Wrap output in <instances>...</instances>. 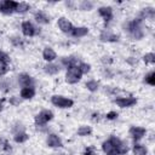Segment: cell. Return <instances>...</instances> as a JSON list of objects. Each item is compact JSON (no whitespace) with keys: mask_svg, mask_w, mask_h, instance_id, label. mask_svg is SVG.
Returning a JSON list of instances; mask_svg holds the SVG:
<instances>
[{"mask_svg":"<svg viewBox=\"0 0 155 155\" xmlns=\"http://www.w3.org/2000/svg\"><path fill=\"white\" fill-rule=\"evenodd\" d=\"M8 102H10V104H12V105H19L21 98L17 97V96H13V97H11V98L8 99Z\"/></svg>","mask_w":155,"mask_h":155,"instance_id":"obj_35","label":"cell"},{"mask_svg":"<svg viewBox=\"0 0 155 155\" xmlns=\"http://www.w3.org/2000/svg\"><path fill=\"white\" fill-rule=\"evenodd\" d=\"M65 5H67L68 7H70V8H74V2H70V1H69V2H65Z\"/></svg>","mask_w":155,"mask_h":155,"instance_id":"obj_40","label":"cell"},{"mask_svg":"<svg viewBox=\"0 0 155 155\" xmlns=\"http://www.w3.org/2000/svg\"><path fill=\"white\" fill-rule=\"evenodd\" d=\"M61 64L64 65L67 69L69 67H73V65H78V59L74 57V56H69V57H63L61 59Z\"/></svg>","mask_w":155,"mask_h":155,"instance_id":"obj_20","label":"cell"},{"mask_svg":"<svg viewBox=\"0 0 155 155\" xmlns=\"http://www.w3.org/2000/svg\"><path fill=\"white\" fill-rule=\"evenodd\" d=\"M132 151L134 155H147L148 154V149L143 144H139V143H134Z\"/></svg>","mask_w":155,"mask_h":155,"instance_id":"obj_21","label":"cell"},{"mask_svg":"<svg viewBox=\"0 0 155 155\" xmlns=\"http://www.w3.org/2000/svg\"><path fill=\"white\" fill-rule=\"evenodd\" d=\"M154 17H155V10H154L153 7H145V8H143V10L139 12V16H138L137 18H139L140 21H143V19H145V18L153 19Z\"/></svg>","mask_w":155,"mask_h":155,"instance_id":"obj_16","label":"cell"},{"mask_svg":"<svg viewBox=\"0 0 155 155\" xmlns=\"http://www.w3.org/2000/svg\"><path fill=\"white\" fill-rule=\"evenodd\" d=\"M105 117H107L108 120H115V119H117V113H116V111H109V113L105 115Z\"/></svg>","mask_w":155,"mask_h":155,"instance_id":"obj_36","label":"cell"},{"mask_svg":"<svg viewBox=\"0 0 155 155\" xmlns=\"http://www.w3.org/2000/svg\"><path fill=\"white\" fill-rule=\"evenodd\" d=\"M111 62H113L111 57H109V56H103V57H102V63H103V64L109 65V64H111Z\"/></svg>","mask_w":155,"mask_h":155,"instance_id":"obj_37","label":"cell"},{"mask_svg":"<svg viewBox=\"0 0 155 155\" xmlns=\"http://www.w3.org/2000/svg\"><path fill=\"white\" fill-rule=\"evenodd\" d=\"M21 98L22 99H31L35 96V87L30 86V87H22L21 88Z\"/></svg>","mask_w":155,"mask_h":155,"instance_id":"obj_15","label":"cell"},{"mask_svg":"<svg viewBox=\"0 0 155 155\" xmlns=\"http://www.w3.org/2000/svg\"><path fill=\"white\" fill-rule=\"evenodd\" d=\"M57 25H58V28L61 29V31H63V33H65V34H70V31H71L73 28H74L73 24H71L67 18H64V17L58 18Z\"/></svg>","mask_w":155,"mask_h":155,"instance_id":"obj_10","label":"cell"},{"mask_svg":"<svg viewBox=\"0 0 155 155\" xmlns=\"http://www.w3.org/2000/svg\"><path fill=\"white\" fill-rule=\"evenodd\" d=\"M128 150H130L128 144H127V142H125V140H121L120 144L116 147V153H117V155H125V154H127Z\"/></svg>","mask_w":155,"mask_h":155,"instance_id":"obj_22","label":"cell"},{"mask_svg":"<svg viewBox=\"0 0 155 155\" xmlns=\"http://www.w3.org/2000/svg\"><path fill=\"white\" fill-rule=\"evenodd\" d=\"M84 155H96V151H94V148L93 147H88L86 150H85V153H84Z\"/></svg>","mask_w":155,"mask_h":155,"instance_id":"obj_38","label":"cell"},{"mask_svg":"<svg viewBox=\"0 0 155 155\" xmlns=\"http://www.w3.org/2000/svg\"><path fill=\"white\" fill-rule=\"evenodd\" d=\"M17 1L13 0H4L0 2V12L4 15H12L16 10Z\"/></svg>","mask_w":155,"mask_h":155,"instance_id":"obj_5","label":"cell"},{"mask_svg":"<svg viewBox=\"0 0 155 155\" xmlns=\"http://www.w3.org/2000/svg\"><path fill=\"white\" fill-rule=\"evenodd\" d=\"M12 132H13V134L19 133V132H25V131H24V126H23L22 124L17 122V124H16V125L12 127Z\"/></svg>","mask_w":155,"mask_h":155,"instance_id":"obj_33","label":"cell"},{"mask_svg":"<svg viewBox=\"0 0 155 155\" xmlns=\"http://www.w3.org/2000/svg\"><path fill=\"white\" fill-rule=\"evenodd\" d=\"M46 144H47V147H50V148H59V147H62V140H61V138H59L57 134L51 133V134L47 136Z\"/></svg>","mask_w":155,"mask_h":155,"instance_id":"obj_12","label":"cell"},{"mask_svg":"<svg viewBox=\"0 0 155 155\" xmlns=\"http://www.w3.org/2000/svg\"><path fill=\"white\" fill-rule=\"evenodd\" d=\"M42 58H44L46 62L51 63L52 61H54V59L57 58V53L54 52L53 48H51V47H45L44 51H42Z\"/></svg>","mask_w":155,"mask_h":155,"instance_id":"obj_14","label":"cell"},{"mask_svg":"<svg viewBox=\"0 0 155 155\" xmlns=\"http://www.w3.org/2000/svg\"><path fill=\"white\" fill-rule=\"evenodd\" d=\"M99 40L103 42H116L119 41V35L111 33L110 30H102L99 34Z\"/></svg>","mask_w":155,"mask_h":155,"instance_id":"obj_9","label":"cell"},{"mask_svg":"<svg viewBox=\"0 0 155 155\" xmlns=\"http://www.w3.org/2000/svg\"><path fill=\"white\" fill-rule=\"evenodd\" d=\"M30 8V5L28 4V2H17V6H16V10H15V12H17V13H25Z\"/></svg>","mask_w":155,"mask_h":155,"instance_id":"obj_23","label":"cell"},{"mask_svg":"<svg viewBox=\"0 0 155 155\" xmlns=\"http://www.w3.org/2000/svg\"><path fill=\"white\" fill-rule=\"evenodd\" d=\"M51 103L54 107H58V108H71L74 105V101L73 99L63 97V96H59V94L52 96L51 97Z\"/></svg>","mask_w":155,"mask_h":155,"instance_id":"obj_2","label":"cell"},{"mask_svg":"<svg viewBox=\"0 0 155 155\" xmlns=\"http://www.w3.org/2000/svg\"><path fill=\"white\" fill-rule=\"evenodd\" d=\"M53 119V113L51 110H47V109H44L41 110L36 116H35V124L38 126H44L46 125L48 121H51Z\"/></svg>","mask_w":155,"mask_h":155,"instance_id":"obj_3","label":"cell"},{"mask_svg":"<svg viewBox=\"0 0 155 155\" xmlns=\"http://www.w3.org/2000/svg\"><path fill=\"white\" fill-rule=\"evenodd\" d=\"M79 69L81 70L82 74H87V73H90V70H91V65H90L88 63L81 62V63H79Z\"/></svg>","mask_w":155,"mask_h":155,"instance_id":"obj_32","label":"cell"},{"mask_svg":"<svg viewBox=\"0 0 155 155\" xmlns=\"http://www.w3.org/2000/svg\"><path fill=\"white\" fill-rule=\"evenodd\" d=\"M82 76V73L81 70L79 69V64L78 65H73V67H69L67 69V73H65V81L68 84H76L80 81Z\"/></svg>","mask_w":155,"mask_h":155,"instance_id":"obj_1","label":"cell"},{"mask_svg":"<svg viewBox=\"0 0 155 155\" xmlns=\"http://www.w3.org/2000/svg\"><path fill=\"white\" fill-rule=\"evenodd\" d=\"M44 70H45V73L48 74V75H56L57 73H59L61 65L54 64V63L51 62V63H47V64L44 65Z\"/></svg>","mask_w":155,"mask_h":155,"instance_id":"obj_17","label":"cell"},{"mask_svg":"<svg viewBox=\"0 0 155 155\" xmlns=\"http://www.w3.org/2000/svg\"><path fill=\"white\" fill-rule=\"evenodd\" d=\"M114 103L120 108H130L137 103V99L133 97H119L114 99Z\"/></svg>","mask_w":155,"mask_h":155,"instance_id":"obj_6","label":"cell"},{"mask_svg":"<svg viewBox=\"0 0 155 155\" xmlns=\"http://www.w3.org/2000/svg\"><path fill=\"white\" fill-rule=\"evenodd\" d=\"M0 63L2 64L4 68H7L8 67V63H10V57L4 51H0Z\"/></svg>","mask_w":155,"mask_h":155,"instance_id":"obj_29","label":"cell"},{"mask_svg":"<svg viewBox=\"0 0 155 155\" xmlns=\"http://www.w3.org/2000/svg\"><path fill=\"white\" fill-rule=\"evenodd\" d=\"M102 150L104 151L105 155H117L116 149H115V147L110 139H107L102 143Z\"/></svg>","mask_w":155,"mask_h":155,"instance_id":"obj_13","label":"cell"},{"mask_svg":"<svg viewBox=\"0 0 155 155\" xmlns=\"http://www.w3.org/2000/svg\"><path fill=\"white\" fill-rule=\"evenodd\" d=\"M10 41H11V44H12L13 46H22V45H23L22 39L18 38V36H13V38H11Z\"/></svg>","mask_w":155,"mask_h":155,"instance_id":"obj_34","label":"cell"},{"mask_svg":"<svg viewBox=\"0 0 155 155\" xmlns=\"http://www.w3.org/2000/svg\"><path fill=\"white\" fill-rule=\"evenodd\" d=\"M98 13H99V16H101L107 23L110 22L111 18H113V8H111L110 6H102V7H99V8H98Z\"/></svg>","mask_w":155,"mask_h":155,"instance_id":"obj_11","label":"cell"},{"mask_svg":"<svg viewBox=\"0 0 155 155\" xmlns=\"http://www.w3.org/2000/svg\"><path fill=\"white\" fill-rule=\"evenodd\" d=\"M0 155H2V154H0Z\"/></svg>","mask_w":155,"mask_h":155,"instance_id":"obj_41","label":"cell"},{"mask_svg":"<svg viewBox=\"0 0 155 155\" xmlns=\"http://www.w3.org/2000/svg\"><path fill=\"white\" fill-rule=\"evenodd\" d=\"M143 61H144L147 64H154V63H155V54H154L153 52H149V53L144 54Z\"/></svg>","mask_w":155,"mask_h":155,"instance_id":"obj_30","label":"cell"},{"mask_svg":"<svg viewBox=\"0 0 155 155\" xmlns=\"http://www.w3.org/2000/svg\"><path fill=\"white\" fill-rule=\"evenodd\" d=\"M103 75H104L105 78H108V79H110V78L113 76V73H110V71H109V69H108V68H105V69L103 70Z\"/></svg>","mask_w":155,"mask_h":155,"instance_id":"obj_39","label":"cell"},{"mask_svg":"<svg viewBox=\"0 0 155 155\" xmlns=\"http://www.w3.org/2000/svg\"><path fill=\"white\" fill-rule=\"evenodd\" d=\"M17 81H18V85L21 87H30V86H34V79L29 74H27V73H21L17 76Z\"/></svg>","mask_w":155,"mask_h":155,"instance_id":"obj_8","label":"cell"},{"mask_svg":"<svg viewBox=\"0 0 155 155\" xmlns=\"http://www.w3.org/2000/svg\"><path fill=\"white\" fill-rule=\"evenodd\" d=\"M88 34V28L86 27H74L73 30L70 31V35L74 38H82Z\"/></svg>","mask_w":155,"mask_h":155,"instance_id":"obj_18","label":"cell"},{"mask_svg":"<svg viewBox=\"0 0 155 155\" xmlns=\"http://www.w3.org/2000/svg\"><path fill=\"white\" fill-rule=\"evenodd\" d=\"M85 86H86V88H87L88 91L96 92V91L98 90V87H99V84H98V81H96V80H88Z\"/></svg>","mask_w":155,"mask_h":155,"instance_id":"obj_27","label":"cell"},{"mask_svg":"<svg viewBox=\"0 0 155 155\" xmlns=\"http://www.w3.org/2000/svg\"><path fill=\"white\" fill-rule=\"evenodd\" d=\"M128 133H130L131 138H132L134 142H138L139 139H142V138L145 136L147 131H145V128H144V127H139V126H132V127L130 128Z\"/></svg>","mask_w":155,"mask_h":155,"instance_id":"obj_7","label":"cell"},{"mask_svg":"<svg viewBox=\"0 0 155 155\" xmlns=\"http://www.w3.org/2000/svg\"><path fill=\"white\" fill-rule=\"evenodd\" d=\"M92 133V128H91V126H80L79 128H78V136H80V137H85V136H90Z\"/></svg>","mask_w":155,"mask_h":155,"instance_id":"obj_24","label":"cell"},{"mask_svg":"<svg viewBox=\"0 0 155 155\" xmlns=\"http://www.w3.org/2000/svg\"><path fill=\"white\" fill-rule=\"evenodd\" d=\"M34 18H35V21H36L39 24H48V23H50V17H48L45 12H42V11L35 12Z\"/></svg>","mask_w":155,"mask_h":155,"instance_id":"obj_19","label":"cell"},{"mask_svg":"<svg viewBox=\"0 0 155 155\" xmlns=\"http://www.w3.org/2000/svg\"><path fill=\"white\" fill-rule=\"evenodd\" d=\"M28 138H29V136L25 132H19V133H16L13 136V139L16 143H24L28 140Z\"/></svg>","mask_w":155,"mask_h":155,"instance_id":"obj_25","label":"cell"},{"mask_svg":"<svg viewBox=\"0 0 155 155\" xmlns=\"http://www.w3.org/2000/svg\"><path fill=\"white\" fill-rule=\"evenodd\" d=\"M79 8L81 11H90V10L93 8V2L90 1V0H84L79 4Z\"/></svg>","mask_w":155,"mask_h":155,"instance_id":"obj_26","label":"cell"},{"mask_svg":"<svg viewBox=\"0 0 155 155\" xmlns=\"http://www.w3.org/2000/svg\"><path fill=\"white\" fill-rule=\"evenodd\" d=\"M21 28H22V33H23L25 36H29V38H31V36H34V35H38V34L40 33V30H38V28H36L31 22H29V21L22 22Z\"/></svg>","mask_w":155,"mask_h":155,"instance_id":"obj_4","label":"cell"},{"mask_svg":"<svg viewBox=\"0 0 155 155\" xmlns=\"http://www.w3.org/2000/svg\"><path fill=\"white\" fill-rule=\"evenodd\" d=\"M11 90V82L8 80H2L0 81V91L2 92H8Z\"/></svg>","mask_w":155,"mask_h":155,"instance_id":"obj_31","label":"cell"},{"mask_svg":"<svg viewBox=\"0 0 155 155\" xmlns=\"http://www.w3.org/2000/svg\"><path fill=\"white\" fill-rule=\"evenodd\" d=\"M144 82L150 85V86H154L155 85V73L154 71H149L145 76H144Z\"/></svg>","mask_w":155,"mask_h":155,"instance_id":"obj_28","label":"cell"}]
</instances>
